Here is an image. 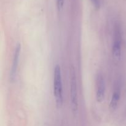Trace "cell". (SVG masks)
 Segmentation results:
<instances>
[{"instance_id":"cell-1","label":"cell","mask_w":126,"mask_h":126,"mask_svg":"<svg viewBox=\"0 0 126 126\" xmlns=\"http://www.w3.org/2000/svg\"><path fill=\"white\" fill-rule=\"evenodd\" d=\"M54 95L56 105L60 108L63 102V94L62 78L60 65H57L55 66L54 71Z\"/></svg>"},{"instance_id":"cell-2","label":"cell","mask_w":126,"mask_h":126,"mask_svg":"<svg viewBox=\"0 0 126 126\" xmlns=\"http://www.w3.org/2000/svg\"><path fill=\"white\" fill-rule=\"evenodd\" d=\"M70 101L71 109L73 112H76L78 110V98L77 82H76V71L75 67L71 65L70 70Z\"/></svg>"},{"instance_id":"cell-3","label":"cell","mask_w":126,"mask_h":126,"mask_svg":"<svg viewBox=\"0 0 126 126\" xmlns=\"http://www.w3.org/2000/svg\"><path fill=\"white\" fill-rule=\"evenodd\" d=\"M121 34L120 29L116 26L114 31V41L112 46V54L116 60H119L121 56Z\"/></svg>"},{"instance_id":"cell-4","label":"cell","mask_w":126,"mask_h":126,"mask_svg":"<svg viewBox=\"0 0 126 126\" xmlns=\"http://www.w3.org/2000/svg\"><path fill=\"white\" fill-rule=\"evenodd\" d=\"M105 95V81L101 73L97 75L96 79V99L97 102L102 103Z\"/></svg>"},{"instance_id":"cell-5","label":"cell","mask_w":126,"mask_h":126,"mask_svg":"<svg viewBox=\"0 0 126 126\" xmlns=\"http://www.w3.org/2000/svg\"><path fill=\"white\" fill-rule=\"evenodd\" d=\"M21 51V44L20 43H17L16 45V48L14 53L13 60H12V66H11V74H10V78H11V81H14L15 78L16 77L17 75V69L18 66V62H19L20 55Z\"/></svg>"},{"instance_id":"cell-6","label":"cell","mask_w":126,"mask_h":126,"mask_svg":"<svg viewBox=\"0 0 126 126\" xmlns=\"http://www.w3.org/2000/svg\"><path fill=\"white\" fill-rule=\"evenodd\" d=\"M121 97V89L119 86H116L114 88L111 99L110 108L111 110H115L119 104Z\"/></svg>"},{"instance_id":"cell-7","label":"cell","mask_w":126,"mask_h":126,"mask_svg":"<svg viewBox=\"0 0 126 126\" xmlns=\"http://www.w3.org/2000/svg\"><path fill=\"white\" fill-rule=\"evenodd\" d=\"M65 0H56L57 8L59 12H62L63 9Z\"/></svg>"},{"instance_id":"cell-8","label":"cell","mask_w":126,"mask_h":126,"mask_svg":"<svg viewBox=\"0 0 126 126\" xmlns=\"http://www.w3.org/2000/svg\"><path fill=\"white\" fill-rule=\"evenodd\" d=\"M91 1L95 8L97 9L100 8L101 6V0H91Z\"/></svg>"}]
</instances>
